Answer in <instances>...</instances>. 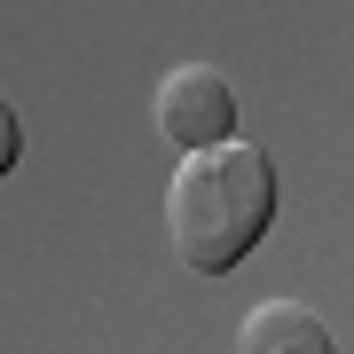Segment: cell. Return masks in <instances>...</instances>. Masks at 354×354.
<instances>
[{
    "mask_svg": "<svg viewBox=\"0 0 354 354\" xmlns=\"http://www.w3.org/2000/svg\"><path fill=\"white\" fill-rule=\"evenodd\" d=\"M276 158L252 142L189 150L165 181V236L197 276H228L252 244L276 228Z\"/></svg>",
    "mask_w": 354,
    "mask_h": 354,
    "instance_id": "6da1fadb",
    "label": "cell"
},
{
    "mask_svg": "<svg viewBox=\"0 0 354 354\" xmlns=\"http://www.w3.org/2000/svg\"><path fill=\"white\" fill-rule=\"evenodd\" d=\"M158 134L174 142L181 158L213 150V142H236V87L213 64H174L158 79Z\"/></svg>",
    "mask_w": 354,
    "mask_h": 354,
    "instance_id": "7a4b0ae2",
    "label": "cell"
},
{
    "mask_svg": "<svg viewBox=\"0 0 354 354\" xmlns=\"http://www.w3.org/2000/svg\"><path fill=\"white\" fill-rule=\"evenodd\" d=\"M236 339H244V354H339L330 330H323V315L299 307V299H260Z\"/></svg>",
    "mask_w": 354,
    "mask_h": 354,
    "instance_id": "3957f363",
    "label": "cell"
},
{
    "mask_svg": "<svg viewBox=\"0 0 354 354\" xmlns=\"http://www.w3.org/2000/svg\"><path fill=\"white\" fill-rule=\"evenodd\" d=\"M16 158H24V118H16V102L0 95V181L16 174Z\"/></svg>",
    "mask_w": 354,
    "mask_h": 354,
    "instance_id": "277c9868",
    "label": "cell"
}]
</instances>
